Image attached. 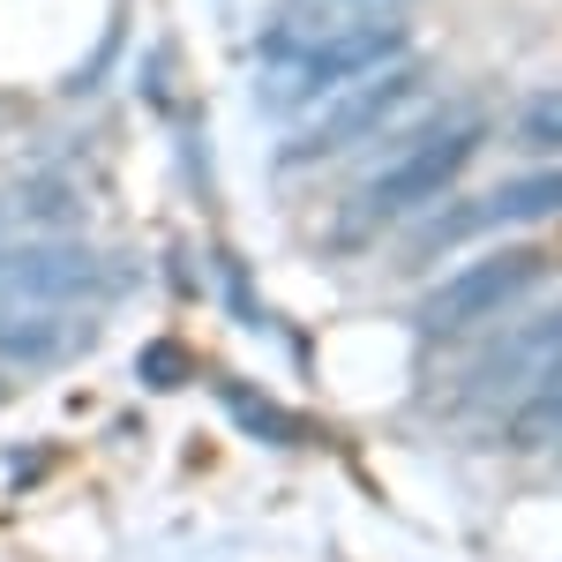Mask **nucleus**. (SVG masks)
<instances>
[{
    "mask_svg": "<svg viewBox=\"0 0 562 562\" xmlns=\"http://www.w3.org/2000/svg\"><path fill=\"white\" fill-rule=\"evenodd\" d=\"M480 135H487L480 113H435L413 143H397L383 166H368V180L352 188L346 211H338V240H368L383 225H405L413 211H428L435 195L473 166Z\"/></svg>",
    "mask_w": 562,
    "mask_h": 562,
    "instance_id": "3",
    "label": "nucleus"
},
{
    "mask_svg": "<svg viewBox=\"0 0 562 562\" xmlns=\"http://www.w3.org/2000/svg\"><path fill=\"white\" fill-rule=\"evenodd\" d=\"M405 98H420V68H405V60H390L375 76H360V83L330 90L323 105H307V128L285 135V150H278V166H323V158H346L352 143H368V135H383L397 121V105Z\"/></svg>",
    "mask_w": 562,
    "mask_h": 562,
    "instance_id": "4",
    "label": "nucleus"
},
{
    "mask_svg": "<svg viewBox=\"0 0 562 562\" xmlns=\"http://www.w3.org/2000/svg\"><path fill=\"white\" fill-rule=\"evenodd\" d=\"M390 60H405V23H375V31H315V23H270L256 45V90L270 113H307L330 90L375 76Z\"/></svg>",
    "mask_w": 562,
    "mask_h": 562,
    "instance_id": "2",
    "label": "nucleus"
},
{
    "mask_svg": "<svg viewBox=\"0 0 562 562\" xmlns=\"http://www.w3.org/2000/svg\"><path fill=\"white\" fill-rule=\"evenodd\" d=\"M518 135H525V150H562V90H540V98L525 105Z\"/></svg>",
    "mask_w": 562,
    "mask_h": 562,
    "instance_id": "9",
    "label": "nucleus"
},
{
    "mask_svg": "<svg viewBox=\"0 0 562 562\" xmlns=\"http://www.w3.org/2000/svg\"><path fill=\"white\" fill-rule=\"evenodd\" d=\"M562 217V166H532V173L487 188L480 203L450 211L435 225V240H458V233H487V225H555Z\"/></svg>",
    "mask_w": 562,
    "mask_h": 562,
    "instance_id": "7",
    "label": "nucleus"
},
{
    "mask_svg": "<svg viewBox=\"0 0 562 562\" xmlns=\"http://www.w3.org/2000/svg\"><path fill=\"white\" fill-rule=\"evenodd\" d=\"M562 368V301L540 315V323H525V330H510L503 346L480 352V368L465 375V405H518L532 383H548Z\"/></svg>",
    "mask_w": 562,
    "mask_h": 562,
    "instance_id": "6",
    "label": "nucleus"
},
{
    "mask_svg": "<svg viewBox=\"0 0 562 562\" xmlns=\"http://www.w3.org/2000/svg\"><path fill=\"white\" fill-rule=\"evenodd\" d=\"M510 435H518V442H562V368L510 405Z\"/></svg>",
    "mask_w": 562,
    "mask_h": 562,
    "instance_id": "8",
    "label": "nucleus"
},
{
    "mask_svg": "<svg viewBox=\"0 0 562 562\" xmlns=\"http://www.w3.org/2000/svg\"><path fill=\"white\" fill-rule=\"evenodd\" d=\"M105 262L83 240H31L0 256V352L8 360H53L90 330L105 307Z\"/></svg>",
    "mask_w": 562,
    "mask_h": 562,
    "instance_id": "1",
    "label": "nucleus"
},
{
    "mask_svg": "<svg viewBox=\"0 0 562 562\" xmlns=\"http://www.w3.org/2000/svg\"><path fill=\"white\" fill-rule=\"evenodd\" d=\"M540 270H548L540 248H503V256L465 262V270H450L428 301L413 307V330H420V338H458V330H473L480 315H495L503 301H518Z\"/></svg>",
    "mask_w": 562,
    "mask_h": 562,
    "instance_id": "5",
    "label": "nucleus"
}]
</instances>
